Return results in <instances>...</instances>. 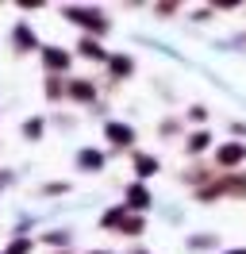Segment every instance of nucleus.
Listing matches in <instances>:
<instances>
[{
    "mask_svg": "<svg viewBox=\"0 0 246 254\" xmlns=\"http://www.w3.org/2000/svg\"><path fill=\"white\" fill-rule=\"evenodd\" d=\"M65 16H73L77 23H85V27L104 31V16H100V12H92V8H65Z\"/></svg>",
    "mask_w": 246,
    "mask_h": 254,
    "instance_id": "nucleus-1",
    "label": "nucleus"
},
{
    "mask_svg": "<svg viewBox=\"0 0 246 254\" xmlns=\"http://www.w3.org/2000/svg\"><path fill=\"white\" fill-rule=\"evenodd\" d=\"M69 93L85 100V96H92V85H85V81H77V85H73V89H69Z\"/></svg>",
    "mask_w": 246,
    "mask_h": 254,
    "instance_id": "nucleus-11",
    "label": "nucleus"
},
{
    "mask_svg": "<svg viewBox=\"0 0 246 254\" xmlns=\"http://www.w3.org/2000/svg\"><path fill=\"white\" fill-rule=\"evenodd\" d=\"M108 139H112L116 146H127V143H135V131H131L127 124H108Z\"/></svg>",
    "mask_w": 246,
    "mask_h": 254,
    "instance_id": "nucleus-2",
    "label": "nucleus"
},
{
    "mask_svg": "<svg viewBox=\"0 0 246 254\" xmlns=\"http://www.w3.org/2000/svg\"><path fill=\"white\" fill-rule=\"evenodd\" d=\"M39 131H43V124H39V120H31V124H23V135H27V139H35Z\"/></svg>",
    "mask_w": 246,
    "mask_h": 254,
    "instance_id": "nucleus-12",
    "label": "nucleus"
},
{
    "mask_svg": "<svg viewBox=\"0 0 246 254\" xmlns=\"http://www.w3.org/2000/svg\"><path fill=\"white\" fill-rule=\"evenodd\" d=\"M135 170H138L142 177H150L154 170H158V162H154V158H146V154H138V158H135Z\"/></svg>",
    "mask_w": 246,
    "mask_h": 254,
    "instance_id": "nucleus-7",
    "label": "nucleus"
},
{
    "mask_svg": "<svg viewBox=\"0 0 246 254\" xmlns=\"http://www.w3.org/2000/svg\"><path fill=\"white\" fill-rule=\"evenodd\" d=\"M96 254H108V251H96Z\"/></svg>",
    "mask_w": 246,
    "mask_h": 254,
    "instance_id": "nucleus-16",
    "label": "nucleus"
},
{
    "mask_svg": "<svg viewBox=\"0 0 246 254\" xmlns=\"http://www.w3.org/2000/svg\"><path fill=\"white\" fill-rule=\"evenodd\" d=\"M15 43H19V47H31V31H27V23H19V27H15Z\"/></svg>",
    "mask_w": 246,
    "mask_h": 254,
    "instance_id": "nucleus-9",
    "label": "nucleus"
},
{
    "mask_svg": "<svg viewBox=\"0 0 246 254\" xmlns=\"http://www.w3.org/2000/svg\"><path fill=\"white\" fill-rule=\"evenodd\" d=\"M27 251H31V239H19V243H15L8 254H27Z\"/></svg>",
    "mask_w": 246,
    "mask_h": 254,
    "instance_id": "nucleus-14",
    "label": "nucleus"
},
{
    "mask_svg": "<svg viewBox=\"0 0 246 254\" xmlns=\"http://www.w3.org/2000/svg\"><path fill=\"white\" fill-rule=\"evenodd\" d=\"M46 65H50V69H65V65H69V54H65V50H58V47H46Z\"/></svg>",
    "mask_w": 246,
    "mask_h": 254,
    "instance_id": "nucleus-3",
    "label": "nucleus"
},
{
    "mask_svg": "<svg viewBox=\"0 0 246 254\" xmlns=\"http://www.w3.org/2000/svg\"><path fill=\"white\" fill-rule=\"evenodd\" d=\"M127 204H131V208H146V204H150V192L142 189V185L127 189Z\"/></svg>",
    "mask_w": 246,
    "mask_h": 254,
    "instance_id": "nucleus-4",
    "label": "nucleus"
},
{
    "mask_svg": "<svg viewBox=\"0 0 246 254\" xmlns=\"http://www.w3.org/2000/svg\"><path fill=\"white\" fill-rule=\"evenodd\" d=\"M204 146H208V135H192L188 139V150H204Z\"/></svg>",
    "mask_w": 246,
    "mask_h": 254,
    "instance_id": "nucleus-13",
    "label": "nucleus"
},
{
    "mask_svg": "<svg viewBox=\"0 0 246 254\" xmlns=\"http://www.w3.org/2000/svg\"><path fill=\"white\" fill-rule=\"evenodd\" d=\"M112 69H116V73H131V58H116V62H112Z\"/></svg>",
    "mask_w": 246,
    "mask_h": 254,
    "instance_id": "nucleus-10",
    "label": "nucleus"
},
{
    "mask_svg": "<svg viewBox=\"0 0 246 254\" xmlns=\"http://www.w3.org/2000/svg\"><path fill=\"white\" fill-rule=\"evenodd\" d=\"M231 254H246V251H231Z\"/></svg>",
    "mask_w": 246,
    "mask_h": 254,
    "instance_id": "nucleus-15",
    "label": "nucleus"
},
{
    "mask_svg": "<svg viewBox=\"0 0 246 254\" xmlns=\"http://www.w3.org/2000/svg\"><path fill=\"white\" fill-rule=\"evenodd\" d=\"M243 154H246V146H243V143H235V146H219V162H227V166H231V162H239Z\"/></svg>",
    "mask_w": 246,
    "mask_h": 254,
    "instance_id": "nucleus-5",
    "label": "nucleus"
},
{
    "mask_svg": "<svg viewBox=\"0 0 246 254\" xmlns=\"http://www.w3.org/2000/svg\"><path fill=\"white\" fill-rule=\"evenodd\" d=\"M81 54H85V58H104L100 43H92V39H85V43H81Z\"/></svg>",
    "mask_w": 246,
    "mask_h": 254,
    "instance_id": "nucleus-8",
    "label": "nucleus"
},
{
    "mask_svg": "<svg viewBox=\"0 0 246 254\" xmlns=\"http://www.w3.org/2000/svg\"><path fill=\"white\" fill-rule=\"evenodd\" d=\"M81 166H85V170H100V166H104V158H100L96 150H81Z\"/></svg>",
    "mask_w": 246,
    "mask_h": 254,
    "instance_id": "nucleus-6",
    "label": "nucleus"
}]
</instances>
